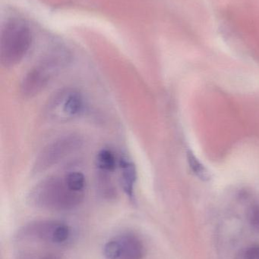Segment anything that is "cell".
<instances>
[{"label":"cell","mask_w":259,"mask_h":259,"mask_svg":"<svg viewBox=\"0 0 259 259\" xmlns=\"http://www.w3.org/2000/svg\"><path fill=\"white\" fill-rule=\"evenodd\" d=\"M84 193L73 191L64 178L50 177L40 181L29 193L32 206L52 211H65L77 207L83 200Z\"/></svg>","instance_id":"1"},{"label":"cell","mask_w":259,"mask_h":259,"mask_svg":"<svg viewBox=\"0 0 259 259\" xmlns=\"http://www.w3.org/2000/svg\"><path fill=\"white\" fill-rule=\"evenodd\" d=\"M32 36L27 24L11 20L3 27L0 37V62L6 68L19 63L31 45Z\"/></svg>","instance_id":"2"},{"label":"cell","mask_w":259,"mask_h":259,"mask_svg":"<svg viewBox=\"0 0 259 259\" xmlns=\"http://www.w3.org/2000/svg\"><path fill=\"white\" fill-rule=\"evenodd\" d=\"M84 107L83 97L74 89H62L53 94L46 106V115L56 122H65L80 115Z\"/></svg>","instance_id":"3"},{"label":"cell","mask_w":259,"mask_h":259,"mask_svg":"<svg viewBox=\"0 0 259 259\" xmlns=\"http://www.w3.org/2000/svg\"><path fill=\"white\" fill-rule=\"evenodd\" d=\"M71 230L66 224L58 221H38L20 230L18 237L61 244L69 238Z\"/></svg>","instance_id":"4"},{"label":"cell","mask_w":259,"mask_h":259,"mask_svg":"<svg viewBox=\"0 0 259 259\" xmlns=\"http://www.w3.org/2000/svg\"><path fill=\"white\" fill-rule=\"evenodd\" d=\"M144 255L142 241L132 234L116 236L106 242L103 248L105 259H143Z\"/></svg>","instance_id":"5"},{"label":"cell","mask_w":259,"mask_h":259,"mask_svg":"<svg viewBox=\"0 0 259 259\" xmlns=\"http://www.w3.org/2000/svg\"><path fill=\"white\" fill-rule=\"evenodd\" d=\"M82 140L77 136L62 137L44 148L35 163L36 171H41L56 164L80 147Z\"/></svg>","instance_id":"6"},{"label":"cell","mask_w":259,"mask_h":259,"mask_svg":"<svg viewBox=\"0 0 259 259\" xmlns=\"http://www.w3.org/2000/svg\"><path fill=\"white\" fill-rule=\"evenodd\" d=\"M56 71L51 65H41L30 70L21 81V94L27 98L38 95L48 85Z\"/></svg>","instance_id":"7"},{"label":"cell","mask_w":259,"mask_h":259,"mask_svg":"<svg viewBox=\"0 0 259 259\" xmlns=\"http://www.w3.org/2000/svg\"><path fill=\"white\" fill-rule=\"evenodd\" d=\"M121 170V184L123 190L130 199L134 196V189L136 182L137 174L135 165L132 161L126 158H123L120 161Z\"/></svg>","instance_id":"8"},{"label":"cell","mask_w":259,"mask_h":259,"mask_svg":"<svg viewBox=\"0 0 259 259\" xmlns=\"http://www.w3.org/2000/svg\"><path fill=\"white\" fill-rule=\"evenodd\" d=\"M97 165L102 172H111L117 166V160L112 151L103 149L97 155Z\"/></svg>","instance_id":"9"},{"label":"cell","mask_w":259,"mask_h":259,"mask_svg":"<svg viewBox=\"0 0 259 259\" xmlns=\"http://www.w3.org/2000/svg\"><path fill=\"white\" fill-rule=\"evenodd\" d=\"M64 179L67 186L71 190L78 193H83L85 184H86V180L83 174L78 171L70 172L68 175H65Z\"/></svg>","instance_id":"10"},{"label":"cell","mask_w":259,"mask_h":259,"mask_svg":"<svg viewBox=\"0 0 259 259\" xmlns=\"http://www.w3.org/2000/svg\"><path fill=\"white\" fill-rule=\"evenodd\" d=\"M246 216L254 231L259 233V202L252 200L248 205Z\"/></svg>","instance_id":"11"},{"label":"cell","mask_w":259,"mask_h":259,"mask_svg":"<svg viewBox=\"0 0 259 259\" xmlns=\"http://www.w3.org/2000/svg\"><path fill=\"white\" fill-rule=\"evenodd\" d=\"M243 259H259V245H253L248 248Z\"/></svg>","instance_id":"12"},{"label":"cell","mask_w":259,"mask_h":259,"mask_svg":"<svg viewBox=\"0 0 259 259\" xmlns=\"http://www.w3.org/2000/svg\"><path fill=\"white\" fill-rule=\"evenodd\" d=\"M42 259H59L56 255H53V254H50V255H46Z\"/></svg>","instance_id":"13"}]
</instances>
